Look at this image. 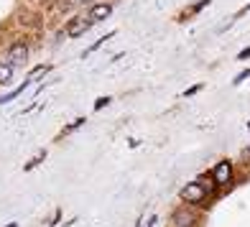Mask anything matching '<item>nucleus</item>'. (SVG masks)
Listing matches in <instances>:
<instances>
[{
	"mask_svg": "<svg viewBox=\"0 0 250 227\" xmlns=\"http://www.w3.org/2000/svg\"><path fill=\"white\" fill-rule=\"evenodd\" d=\"M31 82H33V77H28V79H23V84H21V87H16V89H13V92H8L5 97H0V105H5V102H10V100H16L18 95H23V89H26V87H28Z\"/></svg>",
	"mask_w": 250,
	"mask_h": 227,
	"instance_id": "6",
	"label": "nucleus"
},
{
	"mask_svg": "<svg viewBox=\"0 0 250 227\" xmlns=\"http://www.w3.org/2000/svg\"><path fill=\"white\" fill-rule=\"evenodd\" d=\"M107 105H110V97H100L95 102V110H102V107H107Z\"/></svg>",
	"mask_w": 250,
	"mask_h": 227,
	"instance_id": "11",
	"label": "nucleus"
},
{
	"mask_svg": "<svg viewBox=\"0 0 250 227\" xmlns=\"http://www.w3.org/2000/svg\"><path fill=\"white\" fill-rule=\"evenodd\" d=\"M189 227H191V225H189Z\"/></svg>",
	"mask_w": 250,
	"mask_h": 227,
	"instance_id": "21",
	"label": "nucleus"
},
{
	"mask_svg": "<svg viewBox=\"0 0 250 227\" xmlns=\"http://www.w3.org/2000/svg\"><path fill=\"white\" fill-rule=\"evenodd\" d=\"M79 125H84V118H77V120L72 123V125H66V128H64V133H72V130H77Z\"/></svg>",
	"mask_w": 250,
	"mask_h": 227,
	"instance_id": "10",
	"label": "nucleus"
},
{
	"mask_svg": "<svg viewBox=\"0 0 250 227\" xmlns=\"http://www.w3.org/2000/svg\"><path fill=\"white\" fill-rule=\"evenodd\" d=\"M110 13H112V5L100 3V5H92V10H89V18H92V21H102V18H107Z\"/></svg>",
	"mask_w": 250,
	"mask_h": 227,
	"instance_id": "4",
	"label": "nucleus"
},
{
	"mask_svg": "<svg viewBox=\"0 0 250 227\" xmlns=\"http://www.w3.org/2000/svg\"><path fill=\"white\" fill-rule=\"evenodd\" d=\"M248 130H250V123H248Z\"/></svg>",
	"mask_w": 250,
	"mask_h": 227,
	"instance_id": "18",
	"label": "nucleus"
},
{
	"mask_svg": "<svg viewBox=\"0 0 250 227\" xmlns=\"http://www.w3.org/2000/svg\"><path fill=\"white\" fill-rule=\"evenodd\" d=\"M204 197H207V191H204L202 181H194V184H189L181 189V199L184 202H202Z\"/></svg>",
	"mask_w": 250,
	"mask_h": 227,
	"instance_id": "2",
	"label": "nucleus"
},
{
	"mask_svg": "<svg viewBox=\"0 0 250 227\" xmlns=\"http://www.w3.org/2000/svg\"><path fill=\"white\" fill-rule=\"evenodd\" d=\"M199 89H202V84H194V87H189V89H187V95H184V97H194V95L199 92Z\"/></svg>",
	"mask_w": 250,
	"mask_h": 227,
	"instance_id": "15",
	"label": "nucleus"
},
{
	"mask_svg": "<svg viewBox=\"0 0 250 227\" xmlns=\"http://www.w3.org/2000/svg\"><path fill=\"white\" fill-rule=\"evenodd\" d=\"M191 222H194V214H189V212H179L174 217V227H189Z\"/></svg>",
	"mask_w": 250,
	"mask_h": 227,
	"instance_id": "7",
	"label": "nucleus"
},
{
	"mask_svg": "<svg viewBox=\"0 0 250 227\" xmlns=\"http://www.w3.org/2000/svg\"><path fill=\"white\" fill-rule=\"evenodd\" d=\"M248 153H250V151H248Z\"/></svg>",
	"mask_w": 250,
	"mask_h": 227,
	"instance_id": "20",
	"label": "nucleus"
},
{
	"mask_svg": "<svg viewBox=\"0 0 250 227\" xmlns=\"http://www.w3.org/2000/svg\"><path fill=\"white\" fill-rule=\"evenodd\" d=\"M5 227H18V225H16V222H10V225H5Z\"/></svg>",
	"mask_w": 250,
	"mask_h": 227,
	"instance_id": "17",
	"label": "nucleus"
},
{
	"mask_svg": "<svg viewBox=\"0 0 250 227\" xmlns=\"http://www.w3.org/2000/svg\"><path fill=\"white\" fill-rule=\"evenodd\" d=\"M28 56V49L23 46V43H18V46L10 49V64H23Z\"/></svg>",
	"mask_w": 250,
	"mask_h": 227,
	"instance_id": "5",
	"label": "nucleus"
},
{
	"mask_svg": "<svg viewBox=\"0 0 250 227\" xmlns=\"http://www.w3.org/2000/svg\"><path fill=\"white\" fill-rule=\"evenodd\" d=\"M237 59H240V62H248V59H250V46H248V49H243L240 54H237Z\"/></svg>",
	"mask_w": 250,
	"mask_h": 227,
	"instance_id": "16",
	"label": "nucleus"
},
{
	"mask_svg": "<svg viewBox=\"0 0 250 227\" xmlns=\"http://www.w3.org/2000/svg\"><path fill=\"white\" fill-rule=\"evenodd\" d=\"M112 36H115V31H110V33H107V36H102V39H100V41H95V43H92V46H89V49H87V51H84V56H89V54H92V51H97V49H100V46H102V43H105V41H107V39H112Z\"/></svg>",
	"mask_w": 250,
	"mask_h": 227,
	"instance_id": "9",
	"label": "nucleus"
},
{
	"mask_svg": "<svg viewBox=\"0 0 250 227\" xmlns=\"http://www.w3.org/2000/svg\"><path fill=\"white\" fill-rule=\"evenodd\" d=\"M77 3H82V0H77Z\"/></svg>",
	"mask_w": 250,
	"mask_h": 227,
	"instance_id": "19",
	"label": "nucleus"
},
{
	"mask_svg": "<svg viewBox=\"0 0 250 227\" xmlns=\"http://www.w3.org/2000/svg\"><path fill=\"white\" fill-rule=\"evenodd\" d=\"M41 161H43V153H41V156H36L33 161H28V164H26V171H31V168L36 166V164H41Z\"/></svg>",
	"mask_w": 250,
	"mask_h": 227,
	"instance_id": "14",
	"label": "nucleus"
},
{
	"mask_svg": "<svg viewBox=\"0 0 250 227\" xmlns=\"http://www.w3.org/2000/svg\"><path fill=\"white\" fill-rule=\"evenodd\" d=\"M248 77H250V69H245V72H240V74H237V77L232 79V82H235V84H240V82H245V79H248Z\"/></svg>",
	"mask_w": 250,
	"mask_h": 227,
	"instance_id": "12",
	"label": "nucleus"
},
{
	"mask_svg": "<svg viewBox=\"0 0 250 227\" xmlns=\"http://www.w3.org/2000/svg\"><path fill=\"white\" fill-rule=\"evenodd\" d=\"M13 66H16V64H10V62L0 64V84L10 82V77H13Z\"/></svg>",
	"mask_w": 250,
	"mask_h": 227,
	"instance_id": "8",
	"label": "nucleus"
},
{
	"mask_svg": "<svg viewBox=\"0 0 250 227\" xmlns=\"http://www.w3.org/2000/svg\"><path fill=\"white\" fill-rule=\"evenodd\" d=\"M232 179V166H230V161H220L217 166H214V171H212V181L217 186H222V184H227V181Z\"/></svg>",
	"mask_w": 250,
	"mask_h": 227,
	"instance_id": "1",
	"label": "nucleus"
},
{
	"mask_svg": "<svg viewBox=\"0 0 250 227\" xmlns=\"http://www.w3.org/2000/svg\"><path fill=\"white\" fill-rule=\"evenodd\" d=\"M92 23H95L92 18H87V21H84V18H77V21H72V23L66 26V33H69V36H82V33L92 26Z\"/></svg>",
	"mask_w": 250,
	"mask_h": 227,
	"instance_id": "3",
	"label": "nucleus"
},
{
	"mask_svg": "<svg viewBox=\"0 0 250 227\" xmlns=\"http://www.w3.org/2000/svg\"><path fill=\"white\" fill-rule=\"evenodd\" d=\"M209 3H212V0H199V3H197L194 8H191V13H199V10H202V8H207Z\"/></svg>",
	"mask_w": 250,
	"mask_h": 227,
	"instance_id": "13",
	"label": "nucleus"
}]
</instances>
